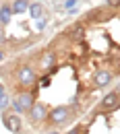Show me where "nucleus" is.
Listing matches in <instances>:
<instances>
[{
	"label": "nucleus",
	"mask_w": 120,
	"mask_h": 134,
	"mask_svg": "<svg viewBox=\"0 0 120 134\" xmlns=\"http://www.w3.org/2000/svg\"><path fill=\"white\" fill-rule=\"evenodd\" d=\"M31 105H33V95H29V93H23L15 99V109L17 111H29Z\"/></svg>",
	"instance_id": "f257e3e1"
},
{
	"label": "nucleus",
	"mask_w": 120,
	"mask_h": 134,
	"mask_svg": "<svg viewBox=\"0 0 120 134\" xmlns=\"http://www.w3.org/2000/svg\"><path fill=\"white\" fill-rule=\"evenodd\" d=\"M66 118H69V107H56L50 114V120L54 124H62V122H66Z\"/></svg>",
	"instance_id": "f03ea898"
},
{
	"label": "nucleus",
	"mask_w": 120,
	"mask_h": 134,
	"mask_svg": "<svg viewBox=\"0 0 120 134\" xmlns=\"http://www.w3.org/2000/svg\"><path fill=\"white\" fill-rule=\"evenodd\" d=\"M2 122H4V126H6L11 132H19V130H21V118L19 116H4Z\"/></svg>",
	"instance_id": "7ed1b4c3"
},
{
	"label": "nucleus",
	"mask_w": 120,
	"mask_h": 134,
	"mask_svg": "<svg viewBox=\"0 0 120 134\" xmlns=\"http://www.w3.org/2000/svg\"><path fill=\"white\" fill-rule=\"evenodd\" d=\"M19 81L23 85H31L35 81V74H33V70L29 66H23L21 70H19Z\"/></svg>",
	"instance_id": "20e7f679"
},
{
	"label": "nucleus",
	"mask_w": 120,
	"mask_h": 134,
	"mask_svg": "<svg viewBox=\"0 0 120 134\" xmlns=\"http://www.w3.org/2000/svg\"><path fill=\"white\" fill-rule=\"evenodd\" d=\"M110 81H112V74L108 70H100L95 74V79H93V83L97 85V87H106V85H110Z\"/></svg>",
	"instance_id": "39448f33"
},
{
	"label": "nucleus",
	"mask_w": 120,
	"mask_h": 134,
	"mask_svg": "<svg viewBox=\"0 0 120 134\" xmlns=\"http://www.w3.org/2000/svg\"><path fill=\"white\" fill-rule=\"evenodd\" d=\"M114 107H118V95L116 93H110V95H106V99L102 101V109H114Z\"/></svg>",
	"instance_id": "423d86ee"
},
{
	"label": "nucleus",
	"mask_w": 120,
	"mask_h": 134,
	"mask_svg": "<svg viewBox=\"0 0 120 134\" xmlns=\"http://www.w3.org/2000/svg\"><path fill=\"white\" fill-rule=\"evenodd\" d=\"M29 111H31V120H44V118L48 116V111H46V107L44 105H31L29 107Z\"/></svg>",
	"instance_id": "0eeeda50"
},
{
	"label": "nucleus",
	"mask_w": 120,
	"mask_h": 134,
	"mask_svg": "<svg viewBox=\"0 0 120 134\" xmlns=\"http://www.w3.org/2000/svg\"><path fill=\"white\" fill-rule=\"evenodd\" d=\"M27 8H29V2H27V0H15V4H13L11 10H13V13H25Z\"/></svg>",
	"instance_id": "6e6552de"
},
{
	"label": "nucleus",
	"mask_w": 120,
	"mask_h": 134,
	"mask_svg": "<svg viewBox=\"0 0 120 134\" xmlns=\"http://www.w3.org/2000/svg\"><path fill=\"white\" fill-rule=\"evenodd\" d=\"M29 13H31V17H33L35 21H37V19L41 17L44 8H41V4H39V2H35V4H31V6H29Z\"/></svg>",
	"instance_id": "1a4fd4ad"
},
{
	"label": "nucleus",
	"mask_w": 120,
	"mask_h": 134,
	"mask_svg": "<svg viewBox=\"0 0 120 134\" xmlns=\"http://www.w3.org/2000/svg\"><path fill=\"white\" fill-rule=\"evenodd\" d=\"M11 15H13V10H11L8 6H2V8H0V21H2L4 25L11 21Z\"/></svg>",
	"instance_id": "9d476101"
},
{
	"label": "nucleus",
	"mask_w": 120,
	"mask_h": 134,
	"mask_svg": "<svg viewBox=\"0 0 120 134\" xmlns=\"http://www.w3.org/2000/svg\"><path fill=\"white\" fill-rule=\"evenodd\" d=\"M8 97H6V91H4V87L0 85V109H4V107H8Z\"/></svg>",
	"instance_id": "9b49d317"
},
{
	"label": "nucleus",
	"mask_w": 120,
	"mask_h": 134,
	"mask_svg": "<svg viewBox=\"0 0 120 134\" xmlns=\"http://www.w3.org/2000/svg\"><path fill=\"white\" fill-rule=\"evenodd\" d=\"M48 85H50V79H48V76H46V79H41V87H48Z\"/></svg>",
	"instance_id": "f8f14e48"
},
{
	"label": "nucleus",
	"mask_w": 120,
	"mask_h": 134,
	"mask_svg": "<svg viewBox=\"0 0 120 134\" xmlns=\"http://www.w3.org/2000/svg\"><path fill=\"white\" fill-rule=\"evenodd\" d=\"M75 4H77V0H69V2H66V8H72Z\"/></svg>",
	"instance_id": "ddd939ff"
},
{
	"label": "nucleus",
	"mask_w": 120,
	"mask_h": 134,
	"mask_svg": "<svg viewBox=\"0 0 120 134\" xmlns=\"http://www.w3.org/2000/svg\"><path fill=\"white\" fill-rule=\"evenodd\" d=\"M69 134H81V130H79V128H75V130H70Z\"/></svg>",
	"instance_id": "4468645a"
},
{
	"label": "nucleus",
	"mask_w": 120,
	"mask_h": 134,
	"mask_svg": "<svg viewBox=\"0 0 120 134\" xmlns=\"http://www.w3.org/2000/svg\"><path fill=\"white\" fill-rule=\"evenodd\" d=\"M110 2H112V4H116V2H118V0H110Z\"/></svg>",
	"instance_id": "2eb2a0df"
}]
</instances>
